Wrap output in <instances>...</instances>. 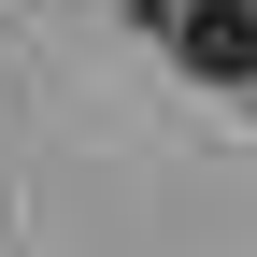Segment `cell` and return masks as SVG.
Instances as JSON below:
<instances>
[{
  "label": "cell",
  "mask_w": 257,
  "mask_h": 257,
  "mask_svg": "<svg viewBox=\"0 0 257 257\" xmlns=\"http://www.w3.org/2000/svg\"><path fill=\"white\" fill-rule=\"evenodd\" d=\"M157 43L186 57V86H257V0H172Z\"/></svg>",
  "instance_id": "6da1fadb"
}]
</instances>
